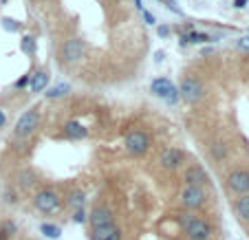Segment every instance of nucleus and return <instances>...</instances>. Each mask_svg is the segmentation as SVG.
<instances>
[{"mask_svg":"<svg viewBox=\"0 0 249 240\" xmlns=\"http://www.w3.org/2000/svg\"><path fill=\"white\" fill-rule=\"evenodd\" d=\"M179 223L190 240H207L212 236V225L192 214H179Z\"/></svg>","mask_w":249,"mask_h":240,"instance_id":"obj_1","label":"nucleus"},{"mask_svg":"<svg viewBox=\"0 0 249 240\" xmlns=\"http://www.w3.org/2000/svg\"><path fill=\"white\" fill-rule=\"evenodd\" d=\"M33 205H36V209L42 212V214H55L57 209L62 207V201H60V196H57L55 189L44 188L33 196Z\"/></svg>","mask_w":249,"mask_h":240,"instance_id":"obj_2","label":"nucleus"},{"mask_svg":"<svg viewBox=\"0 0 249 240\" xmlns=\"http://www.w3.org/2000/svg\"><path fill=\"white\" fill-rule=\"evenodd\" d=\"M124 146H126L128 154L139 156V154H143V152L150 148V137H148L146 132H141V130H132V132H128L126 135Z\"/></svg>","mask_w":249,"mask_h":240,"instance_id":"obj_3","label":"nucleus"},{"mask_svg":"<svg viewBox=\"0 0 249 240\" xmlns=\"http://www.w3.org/2000/svg\"><path fill=\"white\" fill-rule=\"evenodd\" d=\"M150 90H152V95L165 99L168 104H174V102L179 99V88H177V86H174L168 77H157V80H152Z\"/></svg>","mask_w":249,"mask_h":240,"instance_id":"obj_4","label":"nucleus"},{"mask_svg":"<svg viewBox=\"0 0 249 240\" xmlns=\"http://www.w3.org/2000/svg\"><path fill=\"white\" fill-rule=\"evenodd\" d=\"M179 97L185 99L188 104H196L203 99V86L196 77H185L179 86Z\"/></svg>","mask_w":249,"mask_h":240,"instance_id":"obj_5","label":"nucleus"},{"mask_svg":"<svg viewBox=\"0 0 249 240\" xmlns=\"http://www.w3.org/2000/svg\"><path fill=\"white\" fill-rule=\"evenodd\" d=\"M181 203L185 209H198L205 205V189L203 188H194V185H185L181 189Z\"/></svg>","mask_w":249,"mask_h":240,"instance_id":"obj_6","label":"nucleus"},{"mask_svg":"<svg viewBox=\"0 0 249 240\" xmlns=\"http://www.w3.org/2000/svg\"><path fill=\"white\" fill-rule=\"evenodd\" d=\"M40 123V113L36 108L27 110L20 115V119L16 121V137H29Z\"/></svg>","mask_w":249,"mask_h":240,"instance_id":"obj_7","label":"nucleus"},{"mask_svg":"<svg viewBox=\"0 0 249 240\" xmlns=\"http://www.w3.org/2000/svg\"><path fill=\"white\" fill-rule=\"evenodd\" d=\"M227 188H230L231 192L240 194V196L249 194V172L247 170H234V172H230V176H227Z\"/></svg>","mask_w":249,"mask_h":240,"instance_id":"obj_8","label":"nucleus"},{"mask_svg":"<svg viewBox=\"0 0 249 240\" xmlns=\"http://www.w3.org/2000/svg\"><path fill=\"white\" fill-rule=\"evenodd\" d=\"M86 223H90L93 229H97V227H108V225H115V216L108 207H93L89 218H86Z\"/></svg>","mask_w":249,"mask_h":240,"instance_id":"obj_9","label":"nucleus"},{"mask_svg":"<svg viewBox=\"0 0 249 240\" xmlns=\"http://www.w3.org/2000/svg\"><path fill=\"white\" fill-rule=\"evenodd\" d=\"M183 159H185L183 150H179V148H165L159 156V163L163 170H177L183 163Z\"/></svg>","mask_w":249,"mask_h":240,"instance_id":"obj_10","label":"nucleus"},{"mask_svg":"<svg viewBox=\"0 0 249 240\" xmlns=\"http://www.w3.org/2000/svg\"><path fill=\"white\" fill-rule=\"evenodd\" d=\"M82 55H84V42L77 40V38L66 40L64 47H62V60L64 62H77Z\"/></svg>","mask_w":249,"mask_h":240,"instance_id":"obj_11","label":"nucleus"},{"mask_svg":"<svg viewBox=\"0 0 249 240\" xmlns=\"http://www.w3.org/2000/svg\"><path fill=\"white\" fill-rule=\"evenodd\" d=\"M183 181H185V185H194V188H203V185H205L210 179H207V172L201 168V165H190V168L185 170Z\"/></svg>","mask_w":249,"mask_h":240,"instance_id":"obj_12","label":"nucleus"},{"mask_svg":"<svg viewBox=\"0 0 249 240\" xmlns=\"http://www.w3.org/2000/svg\"><path fill=\"white\" fill-rule=\"evenodd\" d=\"M89 240H122V229L117 225L97 227V229H90Z\"/></svg>","mask_w":249,"mask_h":240,"instance_id":"obj_13","label":"nucleus"},{"mask_svg":"<svg viewBox=\"0 0 249 240\" xmlns=\"http://www.w3.org/2000/svg\"><path fill=\"white\" fill-rule=\"evenodd\" d=\"M64 135L69 137V139H73V141H80V139H86L89 130H86L80 121H69L64 126Z\"/></svg>","mask_w":249,"mask_h":240,"instance_id":"obj_14","label":"nucleus"},{"mask_svg":"<svg viewBox=\"0 0 249 240\" xmlns=\"http://www.w3.org/2000/svg\"><path fill=\"white\" fill-rule=\"evenodd\" d=\"M36 181H38V176H36V172L33 170H20L18 174H16V185H18L20 189H29L36 185Z\"/></svg>","mask_w":249,"mask_h":240,"instance_id":"obj_15","label":"nucleus"},{"mask_svg":"<svg viewBox=\"0 0 249 240\" xmlns=\"http://www.w3.org/2000/svg\"><path fill=\"white\" fill-rule=\"evenodd\" d=\"M47 84H49L47 71H36V73L31 75V82H29V86H31L33 93H42V90L47 88Z\"/></svg>","mask_w":249,"mask_h":240,"instance_id":"obj_16","label":"nucleus"},{"mask_svg":"<svg viewBox=\"0 0 249 240\" xmlns=\"http://www.w3.org/2000/svg\"><path fill=\"white\" fill-rule=\"evenodd\" d=\"M66 203H69L71 207H73V212H75V209H84V205H86V194L82 192V189H71L69 196H66Z\"/></svg>","mask_w":249,"mask_h":240,"instance_id":"obj_17","label":"nucleus"},{"mask_svg":"<svg viewBox=\"0 0 249 240\" xmlns=\"http://www.w3.org/2000/svg\"><path fill=\"white\" fill-rule=\"evenodd\" d=\"M40 234L49 240H57L62 236V227L51 225V223H42V225H40Z\"/></svg>","mask_w":249,"mask_h":240,"instance_id":"obj_18","label":"nucleus"},{"mask_svg":"<svg viewBox=\"0 0 249 240\" xmlns=\"http://www.w3.org/2000/svg\"><path fill=\"white\" fill-rule=\"evenodd\" d=\"M16 234H18V225L14 221H2V225H0V240H9Z\"/></svg>","mask_w":249,"mask_h":240,"instance_id":"obj_19","label":"nucleus"},{"mask_svg":"<svg viewBox=\"0 0 249 240\" xmlns=\"http://www.w3.org/2000/svg\"><path fill=\"white\" fill-rule=\"evenodd\" d=\"M236 214H238L243 221H249V194H245V196H240L238 201H236Z\"/></svg>","mask_w":249,"mask_h":240,"instance_id":"obj_20","label":"nucleus"},{"mask_svg":"<svg viewBox=\"0 0 249 240\" xmlns=\"http://www.w3.org/2000/svg\"><path fill=\"white\" fill-rule=\"evenodd\" d=\"M216 38H212V35H207V33H203V31H192V33H188V42H192V44H203V42H214Z\"/></svg>","mask_w":249,"mask_h":240,"instance_id":"obj_21","label":"nucleus"},{"mask_svg":"<svg viewBox=\"0 0 249 240\" xmlns=\"http://www.w3.org/2000/svg\"><path fill=\"white\" fill-rule=\"evenodd\" d=\"M20 49H22V53H27V55H33V53L38 51V47H36V40H33L31 35H24V38L20 40Z\"/></svg>","mask_w":249,"mask_h":240,"instance_id":"obj_22","label":"nucleus"},{"mask_svg":"<svg viewBox=\"0 0 249 240\" xmlns=\"http://www.w3.org/2000/svg\"><path fill=\"white\" fill-rule=\"evenodd\" d=\"M69 90H71V86H69V84H55V86H51V88L47 90V97H49V99L62 97V95H66Z\"/></svg>","mask_w":249,"mask_h":240,"instance_id":"obj_23","label":"nucleus"},{"mask_svg":"<svg viewBox=\"0 0 249 240\" xmlns=\"http://www.w3.org/2000/svg\"><path fill=\"white\" fill-rule=\"evenodd\" d=\"M210 154L214 161H223L227 156V148L223 146V143H214V146L210 148Z\"/></svg>","mask_w":249,"mask_h":240,"instance_id":"obj_24","label":"nucleus"},{"mask_svg":"<svg viewBox=\"0 0 249 240\" xmlns=\"http://www.w3.org/2000/svg\"><path fill=\"white\" fill-rule=\"evenodd\" d=\"M2 27L7 29L9 33H16V31H20V24L16 22V20H11V18H2Z\"/></svg>","mask_w":249,"mask_h":240,"instance_id":"obj_25","label":"nucleus"},{"mask_svg":"<svg viewBox=\"0 0 249 240\" xmlns=\"http://www.w3.org/2000/svg\"><path fill=\"white\" fill-rule=\"evenodd\" d=\"M86 218H89V214H86L84 209H75V212H73V223H75V225H84Z\"/></svg>","mask_w":249,"mask_h":240,"instance_id":"obj_26","label":"nucleus"},{"mask_svg":"<svg viewBox=\"0 0 249 240\" xmlns=\"http://www.w3.org/2000/svg\"><path fill=\"white\" fill-rule=\"evenodd\" d=\"M29 82H31V75H22L20 80H16V82H14V88H24V86L29 84Z\"/></svg>","mask_w":249,"mask_h":240,"instance_id":"obj_27","label":"nucleus"},{"mask_svg":"<svg viewBox=\"0 0 249 240\" xmlns=\"http://www.w3.org/2000/svg\"><path fill=\"white\" fill-rule=\"evenodd\" d=\"M236 47H238L240 51H249V35H243V38H238Z\"/></svg>","mask_w":249,"mask_h":240,"instance_id":"obj_28","label":"nucleus"},{"mask_svg":"<svg viewBox=\"0 0 249 240\" xmlns=\"http://www.w3.org/2000/svg\"><path fill=\"white\" fill-rule=\"evenodd\" d=\"M5 201L9 203V205H14L18 198H16V192H11V189H5Z\"/></svg>","mask_w":249,"mask_h":240,"instance_id":"obj_29","label":"nucleus"},{"mask_svg":"<svg viewBox=\"0 0 249 240\" xmlns=\"http://www.w3.org/2000/svg\"><path fill=\"white\" fill-rule=\"evenodd\" d=\"M141 14H143V20H146V24H155V22H157V20H155V16H152L148 9H143V11H141Z\"/></svg>","mask_w":249,"mask_h":240,"instance_id":"obj_30","label":"nucleus"},{"mask_svg":"<svg viewBox=\"0 0 249 240\" xmlns=\"http://www.w3.org/2000/svg\"><path fill=\"white\" fill-rule=\"evenodd\" d=\"M157 33H159L161 38H168V35H170V27H165V24H161V27L157 29Z\"/></svg>","mask_w":249,"mask_h":240,"instance_id":"obj_31","label":"nucleus"},{"mask_svg":"<svg viewBox=\"0 0 249 240\" xmlns=\"http://www.w3.org/2000/svg\"><path fill=\"white\" fill-rule=\"evenodd\" d=\"M247 2H249V0H234V7H236V9H243Z\"/></svg>","mask_w":249,"mask_h":240,"instance_id":"obj_32","label":"nucleus"},{"mask_svg":"<svg viewBox=\"0 0 249 240\" xmlns=\"http://www.w3.org/2000/svg\"><path fill=\"white\" fill-rule=\"evenodd\" d=\"M5 123H7V117H5V113H2V110H0V128L5 126Z\"/></svg>","mask_w":249,"mask_h":240,"instance_id":"obj_33","label":"nucleus"},{"mask_svg":"<svg viewBox=\"0 0 249 240\" xmlns=\"http://www.w3.org/2000/svg\"><path fill=\"white\" fill-rule=\"evenodd\" d=\"M135 5H137V9H139V11H143V9H146V7H143V2H141V0H135Z\"/></svg>","mask_w":249,"mask_h":240,"instance_id":"obj_34","label":"nucleus"},{"mask_svg":"<svg viewBox=\"0 0 249 240\" xmlns=\"http://www.w3.org/2000/svg\"><path fill=\"white\" fill-rule=\"evenodd\" d=\"M159 2H163V5H165V2H168V0H159Z\"/></svg>","mask_w":249,"mask_h":240,"instance_id":"obj_35","label":"nucleus"},{"mask_svg":"<svg viewBox=\"0 0 249 240\" xmlns=\"http://www.w3.org/2000/svg\"><path fill=\"white\" fill-rule=\"evenodd\" d=\"M2 2H7V0H0V5H2Z\"/></svg>","mask_w":249,"mask_h":240,"instance_id":"obj_36","label":"nucleus"}]
</instances>
